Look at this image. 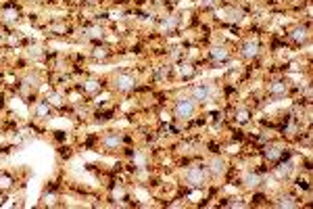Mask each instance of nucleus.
Returning <instances> with one entry per match:
<instances>
[{
	"mask_svg": "<svg viewBox=\"0 0 313 209\" xmlns=\"http://www.w3.org/2000/svg\"><path fill=\"white\" fill-rule=\"evenodd\" d=\"M182 180L192 188H203L209 182V170L205 165H190L182 174Z\"/></svg>",
	"mask_w": 313,
	"mask_h": 209,
	"instance_id": "f257e3e1",
	"label": "nucleus"
},
{
	"mask_svg": "<svg viewBox=\"0 0 313 209\" xmlns=\"http://www.w3.org/2000/svg\"><path fill=\"white\" fill-rule=\"evenodd\" d=\"M196 113V101L192 96H180L174 103V117L180 122H190Z\"/></svg>",
	"mask_w": 313,
	"mask_h": 209,
	"instance_id": "f03ea898",
	"label": "nucleus"
},
{
	"mask_svg": "<svg viewBox=\"0 0 313 209\" xmlns=\"http://www.w3.org/2000/svg\"><path fill=\"white\" fill-rule=\"evenodd\" d=\"M136 84H138L136 75L129 73V71H119L111 77V88H113L115 92H129L136 88Z\"/></svg>",
	"mask_w": 313,
	"mask_h": 209,
	"instance_id": "7ed1b4c3",
	"label": "nucleus"
},
{
	"mask_svg": "<svg viewBox=\"0 0 313 209\" xmlns=\"http://www.w3.org/2000/svg\"><path fill=\"white\" fill-rule=\"evenodd\" d=\"M190 96H192L196 103L205 105V103H211V101H213L215 88L211 86V84H207V82H200V84H194L192 88H190Z\"/></svg>",
	"mask_w": 313,
	"mask_h": 209,
	"instance_id": "20e7f679",
	"label": "nucleus"
},
{
	"mask_svg": "<svg viewBox=\"0 0 313 209\" xmlns=\"http://www.w3.org/2000/svg\"><path fill=\"white\" fill-rule=\"evenodd\" d=\"M121 144H124V134L119 132H107L103 136V146L109 148V151H115V148H119Z\"/></svg>",
	"mask_w": 313,
	"mask_h": 209,
	"instance_id": "39448f33",
	"label": "nucleus"
},
{
	"mask_svg": "<svg viewBox=\"0 0 313 209\" xmlns=\"http://www.w3.org/2000/svg\"><path fill=\"white\" fill-rule=\"evenodd\" d=\"M257 53H259V42H257V40H247V42L240 46V57L247 59V61L255 59Z\"/></svg>",
	"mask_w": 313,
	"mask_h": 209,
	"instance_id": "423d86ee",
	"label": "nucleus"
},
{
	"mask_svg": "<svg viewBox=\"0 0 313 209\" xmlns=\"http://www.w3.org/2000/svg\"><path fill=\"white\" fill-rule=\"evenodd\" d=\"M284 157H288V155H284V146L282 144H267L265 146V159L267 161H282Z\"/></svg>",
	"mask_w": 313,
	"mask_h": 209,
	"instance_id": "0eeeda50",
	"label": "nucleus"
},
{
	"mask_svg": "<svg viewBox=\"0 0 313 209\" xmlns=\"http://www.w3.org/2000/svg\"><path fill=\"white\" fill-rule=\"evenodd\" d=\"M207 170H209V176H217V178L224 176V174H226V161H224L221 157H213Z\"/></svg>",
	"mask_w": 313,
	"mask_h": 209,
	"instance_id": "6e6552de",
	"label": "nucleus"
},
{
	"mask_svg": "<svg viewBox=\"0 0 313 209\" xmlns=\"http://www.w3.org/2000/svg\"><path fill=\"white\" fill-rule=\"evenodd\" d=\"M267 92L271 96H284L288 92V86H286V82H271L267 86Z\"/></svg>",
	"mask_w": 313,
	"mask_h": 209,
	"instance_id": "1a4fd4ad",
	"label": "nucleus"
},
{
	"mask_svg": "<svg viewBox=\"0 0 313 209\" xmlns=\"http://www.w3.org/2000/svg\"><path fill=\"white\" fill-rule=\"evenodd\" d=\"M242 184H245L247 188H257L261 184V176L257 172H250V174H247L245 178H242Z\"/></svg>",
	"mask_w": 313,
	"mask_h": 209,
	"instance_id": "9d476101",
	"label": "nucleus"
},
{
	"mask_svg": "<svg viewBox=\"0 0 313 209\" xmlns=\"http://www.w3.org/2000/svg\"><path fill=\"white\" fill-rule=\"evenodd\" d=\"M228 57H230V51L226 46H215L213 51H211V59H213V61H226Z\"/></svg>",
	"mask_w": 313,
	"mask_h": 209,
	"instance_id": "9b49d317",
	"label": "nucleus"
},
{
	"mask_svg": "<svg viewBox=\"0 0 313 209\" xmlns=\"http://www.w3.org/2000/svg\"><path fill=\"white\" fill-rule=\"evenodd\" d=\"M278 163H280V165H278V170H276V176H278V178H286V176L292 172V165H295L292 161H286V163L278 161Z\"/></svg>",
	"mask_w": 313,
	"mask_h": 209,
	"instance_id": "f8f14e48",
	"label": "nucleus"
},
{
	"mask_svg": "<svg viewBox=\"0 0 313 209\" xmlns=\"http://www.w3.org/2000/svg\"><path fill=\"white\" fill-rule=\"evenodd\" d=\"M290 38H292V40H297V42H305V40H307V32H305L303 27H297L295 32L290 34Z\"/></svg>",
	"mask_w": 313,
	"mask_h": 209,
	"instance_id": "ddd939ff",
	"label": "nucleus"
},
{
	"mask_svg": "<svg viewBox=\"0 0 313 209\" xmlns=\"http://www.w3.org/2000/svg\"><path fill=\"white\" fill-rule=\"evenodd\" d=\"M249 117H250V113L247 111V109H238V113H236V122H238V124L249 122Z\"/></svg>",
	"mask_w": 313,
	"mask_h": 209,
	"instance_id": "4468645a",
	"label": "nucleus"
},
{
	"mask_svg": "<svg viewBox=\"0 0 313 209\" xmlns=\"http://www.w3.org/2000/svg\"><path fill=\"white\" fill-rule=\"evenodd\" d=\"M276 205L278 207H297L299 203H295V199H292V197H286V199H282V201H278Z\"/></svg>",
	"mask_w": 313,
	"mask_h": 209,
	"instance_id": "2eb2a0df",
	"label": "nucleus"
},
{
	"mask_svg": "<svg viewBox=\"0 0 313 209\" xmlns=\"http://www.w3.org/2000/svg\"><path fill=\"white\" fill-rule=\"evenodd\" d=\"M48 103H50V105H61L63 101H61L59 94H50V96H48Z\"/></svg>",
	"mask_w": 313,
	"mask_h": 209,
	"instance_id": "dca6fc26",
	"label": "nucleus"
},
{
	"mask_svg": "<svg viewBox=\"0 0 313 209\" xmlns=\"http://www.w3.org/2000/svg\"><path fill=\"white\" fill-rule=\"evenodd\" d=\"M86 88H88L90 92H96L98 88H100V84H98V82H88V84H86Z\"/></svg>",
	"mask_w": 313,
	"mask_h": 209,
	"instance_id": "f3484780",
	"label": "nucleus"
}]
</instances>
